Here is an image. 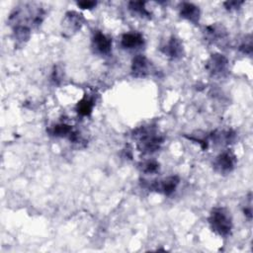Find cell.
<instances>
[{"label":"cell","instance_id":"6da1fadb","mask_svg":"<svg viewBox=\"0 0 253 253\" xmlns=\"http://www.w3.org/2000/svg\"><path fill=\"white\" fill-rule=\"evenodd\" d=\"M137 141V148L143 153H152L158 150L164 140L153 126H140L133 132Z\"/></svg>","mask_w":253,"mask_h":253},{"label":"cell","instance_id":"7a4b0ae2","mask_svg":"<svg viewBox=\"0 0 253 253\" xmlns=\"http://www.w3.org/2000/svg\"><path fill=\"white\" fill-rule=\"evenodd\" d=\"M209 223L212 231L220 236H227L232 229V218L227 209L215 207L209 216Z\"/></svg>","mask_w":253,"mask_h":253},{"label":"cell","instance_id":"3957f363","mask_svg":"<svg viewBox=\"0 0 253 253\" xmlns=\"http://www.w3.org/2000/svg\"><path fill=\"white\" fill-rule=\"evenodd\" d=\"M207 70L215 77L224 76L228 70L227 58L219 53L211 54L206 64Z\"/></svg>","mask_w":253,"mask_h":253},{"label":"cell","instance_id":"277c9868","mask_svg":"<svg viewBox=\"0 0 253 253\" xmlns=\"http://www.w3.org/2000/svg\"><path fill=\"white\" fill-rule=\"evenodd\" d=\"M235 163V155L231 151L227 150L221 152L219 155L216 156L213 162V168L219 174H228L234 169Z\"/></svg>","mask_w":253,"mask_h":253},{"label":"cell","instance_id":"5b68a950","mask_svg":"<svg viewBox=\"0 0 253 253\" xmlns=\"http://www.w3.org/2000/svg\"><path fill=\"white\" fill-rule=\"evenodd\" d=\"M179 182L180 180L177 176H169L167 178L154 181L151 185H149V189L165 196H170L176 190Z\"/></svg>","mask_w":253,"mask_h":253},{"label":"cell","instance_id":"8992f818","mask_svg":"<svg viewBox=\"0 0 253 253\" xmlns=\"http://www.w3.org/2000/svg\"><path fill=\"white\" fill-rule=\"evenodd\" d=\"M47 132L55 137H67L72 142H77L79 140V133L73 129V127L67 124L60 123L51 126Z\"/></svg>","mask_w":253,"mask_h":253},{"label":"cell","instance_id":"52a82bcc","mask_svg":"<svg viewBox=\"0 0 253 253\" xmlns=\"http://www.w3.org/2000/svg\"><path fill=\"white\" fill-rule=\"evenodd\" d=\"M161 51L171 59H177L184 53V48L181 41L175 37H171L164 45L161 46Z\"/></svg>","mask_w":253,"mask_h":253},{"label":"cell","instance_id":"ba28073f","mask_svg":"<svg viewBox=\"0 0 253 253\" xmlns=\"http://www.w3.org/2000/svg\"><path fill=\"white\" fill-rule=\"evenodd\" d=\"M150 70L151 62L145 56L138 54L132 59L131 73L134 77H145L150 73Z\"/></svg>","mask_w":253,"mask_h":253},{"label":"cell","instance_id":"9c48e42d","mask_svg":"<svg viewBox=\"0 0 253 253\" xmlns=\"http://www.w3.org/2000/svg\"><path fill=\"white\" fill-rule=\"evenodd\" d=\"M92 46L97 53L108 54L112 48V40L102 32H96L92 39Z\"/></svg>","mask_w":253,"mask_h":253},{"label":"cell","instance_id":"30bf717a","mask_svg":"<svg viewBox=\"0 0 253 253\" xmlns=\"http://www.w3.org/2000/svg\"><path fill=\"white\" fill-rule=\"evenodd\" d=\"M84 22V19L82 17V15L76 13V12H67L65 14L64 20H63V25L64 28L67 32H76L78 30H80V28L82 27Z\"/></svg>","mask_w":253,"mask_h":253},{"label":"cell","instance_id":"8fae6325","mask_svg":"<svg viewBox=\"0 0 253 253\" xmlns=\"http://www.w3.org/2000/svg\"><path fill=\"white\" fill-rule=\"evenodd\" d=\"M143 44V37L138 33H126L121 38V45L126 49H133Z\"/></svg>","mask_w":253,"mask_h":253},{"label":"cell","instance_id":"7c38bea8","mask_svg":"<svg viewBox=\"0 0 253 253\" xmlns=\"http://www.w3.org/2000/svg\"><path fill=\"white\" fill-rule=\"evenodd\" d=\"M180 15L182 18L197 24L200 19V9L192 3L184 2L180 7Z\"/></svg>","mask_w":253,"mask_h":253},{"label":"cell","instance_id":"4fadbf2b","mask_svg":"<svg viewBox=\"0 0 253 253\" xmlns=\"http://www.w3.org/2000/svg\"><path fill=\"white\" fill-rule=\"evenodd\" d=\"M205 32H206V37H207L208 41H211L212 42L221 41L227 35L225 29L221 25L209 26V27H207Z\"/></svg>","mask_w":253,"mask_h":253},{"label":"cell","instance_id":"5bb4252c","mask_svg":"<svg viewBox=\"0 0 253 253\" xmlns=\"http://www.w3.org/2000/svg\"><path fill=\"white\" fill-rule=\"evenodd\" d=\"M94 99L88 95H85L76 105V112L82 117L90 116L94 108Z\"/></svg>","mask_w":253,"mask_h":253},{"label":"cell","instance_id":"9a60e30c","mask_svg":"<svg viewBox=\"0 0 253 253\" xmlns=\"http://www.w3.org/2000/svg\"><path fill=\"white\" fill-rule=\"evenodd\" d=\"M144 4L145 3L141 2V1H131L128 4V8L130 11L140 15L141 17H144V16L149 17L150 13L146 10V8L144 7Z\"/></svg>","mask_w":253,"mask_h":253},{"label":"cell","instance_id":"2e32d148","mask_svg":"<svg viewBox=\"0 0 253 253\" xmlns=\"http://www.w3.org/2000/svg\"><path fill=\"white\" fill-rule=\"evenodd\" d=\"M139 168L146 174H153L159 170V164L153 160H147L139 164Z\"/></svg>","mask_w":253,"mask_h":253},{"label":"cell","instance_id":"e0dca14e","mask_svg":"<svg viewBox=\"0 0 253 253\" xmlns=\"http://www.w3.org/2000/svg\"><path fill=\"white\" fill-rule=\"evenodd\" d=\"M239 49L243 52V53H246V54H251L252 53V42H251V40H249L248 42H244L240 45Z\"/></svg>","mask_w":253,"mask_h":253},{"label":"cell","instance_id":"ac0fdd59","mask_svg":"<svg viewBox=\"0 0 253 253\" xmlns=\"http://www.w3.org/2000/svg\"><path fill=\"white\" fill-rule=\"evenodd\" d=\"M77 5L81 9H92L94 6H96V2L94 1H80L77 3Z\"/></svg>","mask_w":253,"mask_h":253},{"label":"cell","instance_id":"d6986e66","mask_svg":"<svg viewBox=\"0 0 253 253\" xmlns=\"http://www.w3.org/2000/svg\"><path fill=\"white\" fill-rule=\"evenodd\" d=\"M243 2L240 1V2H237V1H228V2H225L224 5L227 9H236V8H239L240 5H242Z\"/></svg>","mask_w":253,"mask_h":253}]
</instances>
